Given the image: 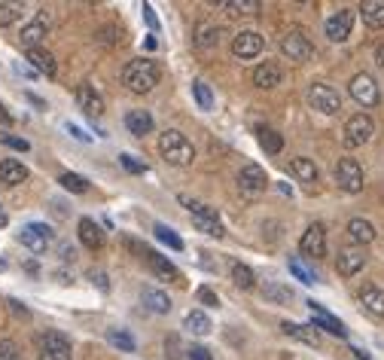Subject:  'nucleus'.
Returning <instances> with one entry per match:
<instances>
[{"label":"nucleus","mask_w":384,"mask_h":360,"mask_svg":"<svg viewBox=\"0 0 384 360\" xmlns=\"http://www.w3.org/2000/svg\"><path fill=\"white\" fill-rule=\"evenodd\" d=\"M122 83L131 92L144 95V92L159 86V67H156V61H149V59H134V61H128L125 70H122Z\"/></svg>","instance_id":"obj_1"},{"label":"nucleus","mask_w":384,"mask_h":360,"mask_svg":"<svg viewBox=\"0 0 384 360\" xmlns=\"http://www.w3.org/2000/svg\"><path fill=\"white\" fill-rule=\"evenodd\" d=\"M159 153L165 156V162H171V165H189V162L195 159V150H192L189 138L180 135V131H174V129L162 131V138H159Z\"/></svg>","instance_id":"obj_2"},{"label":"nucleus","mask_w":384,"mask_h":360,"mask_svg":"<svg viewBox=\"0 0 384 360\" xmlns=\"http://www.w3.org/2000/svg\"><path fill=\"white\" fill-rule=\"evenodd\" d=\"M183 204L189 208V217H192V226H195L198 232H204V235H211V238H220V235H226V229H223V220L217 217V211L211 208V204H204V202H189V199H183Z\"/></svg>","instance_id":"obj_3"},{"label":"nucleus","mask_w":384,"mask_h":360,"mask_svg":"<svg viewBox=\"0 0 384 360\" xmlns=\"http://www.w3.org/2000/svg\"><path fill=\"white\" fill-rule=\"evenodd\" d=\"M37 360H74L70 339L58 330H46L37 336Z\"/></svg>","instance_id":"obj_4"},{"label":"nucleus","mask_w":384,"mask_h":360,"mask_svg":"<svg viewBox=\"0 0 384 360\" xmlns=\"http://www.w3.org/2000/svg\"><path fill=\"white\" fill-rule=\"evenodd\" d=\"M52 238H55V232H52V226H46V223H28V226H21V232H19V242L31 253H46L49 244H52Z\"/></svg>","instance_id":"obj_5"},{"label":"nucleus","mask_w":384,"mask_h":360,"mask_svg":"<svg viewBox=\"0 0 384 360\" xmlns=\"http://www.w3.org/2000/svg\"><path fill=\"white\" fill-rule=\"evenodd\" d=\"M348 92H351V98L360 104V107H375V104L381 101L378 83H375V76H369V74H357V76H354L351 86H348Z\"/></svg>","instance_id":"obj_6"},{"label":"nucleus","mask_w":384,"mask_h":360,"mask_svg":"<svg viewBox=\"0 0 384 360\" xmlns=\"http://www.w3.org/2000/svg\"><path fill=\"white\" fill-rule=\"evenodd\" d=\"M308 104L320 113H326V116H332V113L341 110V95L332 86H326V83H311L308 89Z\"/></svg>","instance_id":"obj_7"},{"label":"nucleus","mask_w":384,"mask_h":360,"mask_svg":"<svg viewBox=\"0 0 384 360\" xmlns=\"http://www.w3.org/2000/svg\"><path fill=\"white\" fill-rule=\"evenodd\" d=\"M372 135H375V123H372V116H366V113H357V116H351L345 123V144L348 147L369 144Z\"/></svg>","instance_id":"obj_8"},{"label":"nucleus","mask_w":384,"mask_h":360,"mask_svg":"<svg viewBox=\"0 0 384 360\" xmlns=\"http://www.w3.org/2000/svg\"><path fill=\"white\" fill-rule=\"evenodd\" d=\"M281 52L287 55L290 61H308L311 55H314V46H311V40L305 37L302 31H287L281 37Z\"/></svg>","instance_id":"obj_9"},{"label":"nucleus","mask_w":384,"mask_h":360,"mask_svg":"<svg viewBox=\"0 0 384 360\" xmlns=\"http://www.w3.org/2000/svg\"><path fill=\"white\" fill-rule=\"evenodd\" d=\"M336 183L345 193H360L363 189V168L357 159H339L336 165Z\"/></svg>","instance_id":"obj_10"},{"label":"nucleus","mask_w":384,"mask_h":360,"mask_svg":"<svg viewBox=\"0 0 384 360\" xmlns=\"http://www.w3.org/2000/svg\"><path fill=\"white\" fill-rule=\"evenodd\" d=\"M308 308H311V327L326 330V333H332V336H339V339H345V336H348L345 324H341L336 315H330V312H326V308L320 306V302L308 299Z\"/></svg>","instance_id":"obj_11"},{"label":"nucleus","mask_w":384,"mask_h":360,"mask_svg":"<svg viewBox=\"0 0 384 360\" xmlns=\"http://www.w3.org/2000/svg\"><path fill=\"white\" fill-rule=\"evenodd\" d=\"M351 28H354V12L351 10H339V12H332V16L326 19L323 31H326V37H330L332 43H345V40L351 37Z\"/></svg>","instance_id":"obj_12"},{"label":"nucleus","mask_w":384,"mask_h":360,"mask_svg":"<svg viewBox=\"0 0 384 360\" xmlns=\"http://www.w3.org/2000/svg\"><path fill=\"white\" fill-rule=\"evenodd\" d=\"M299 248H302L305 257H314V260L326 257V229L320 223L308 226V229L302 232V242H299Z\"/></svg>","instance_id":"obj_13"},{"label":"nucleus","mask_w":384,"mask_h":360,"mask_svg":"<svg viewBox=\"0 0 384 360\" xmlns=\"http://www.w3.org/2000/svg\"><path fill=\"white\" fill-rule=\"evenodd\" d=\"M266 183H268L266 171H262V168L256 165V162H247V165L238 171V187L244 189L247 195H256V193H262V189H266Z\"/></svg>","instance_id":"obj_14"},{"label":"nucleus","mask_w":384,"mask_h":360,"mask_svg":"<svg viewBox=\"0 0 384 360\" xmlns=\"http://www.w3.org/2000/svg\"><path fill=\"white\" fill-rule=\"evenodd\" d=\"M262 46H266V40H262L256 31H241L238 37L232 40L235 59H256V55L262 52Z\"/></svg>","instance_id":"obj_15"},{"label":"nucleus","mask_w":384,"mask_h":360,"mask_svg":"<svg viewBox=\"0 0 384 360\" xmlns=\"http://www.w3.org/2000/svg\"><path fill=\"white\" fill-rule=\"evenodd\" d=\"M363 266H366V253H363V248H341V251H339V257H336V269H339V275L351 278V275H357Z\"/></svg>","instance_id":"obj_16"},{"label":"nucleus","mask_w":384,"mask_h":360,"mask_svg":"<svg viewBox=\"0 0 384 360\" xmlns=\"http://www.w3.org/2000/svg\"><path fill=\"white\" fill-rule=\"evenodd\" d=\"M46 28H49V16H46V12H37V19H34V22H28L25 28H21V34H19L21 46L40 49V40L46 37Z\"/></svg>","instance_id":"obj_17"},{"label":"nucleus","mask_w":384,"mask_h":360,"mask_svg":"<svg viewBox=\"0 0 384 360\" xmlns=\"http://www.w3.org/2000/svg\"><path fill=\"white\" fill-rule=\"evenodd\" d=\"M76 104H80V110L85 113V116H104V98L98 95L92 86H80L76 89Z\"/></svg>","instance_id":"obj_18"},{"label":"nucleus","mask_w":384,"mask_h":360,"mask_svg":"<svg viewBox=\"0 0 384 360\" xmlns=\"http://www.w3.org/2000/svg\"><path fill=\"white\" fill-rule=\"evenodd\" d=\"M153 113L149 110H128L125 113V129L131 131L134 138H144V135H149L153 131Z\"/></svg>","instance_id":"obj_19"},{"label":"nucleus","mask_w":384,"mask_h":360,"mask_svg":"<svg viewBox=\"0 0 384 360\" xmlns=\"http://www.w3.org/2000/svg\"><path fill=\"white\" fill-rule=\"evenodd\" d=\"M281 330H284L287 336L299 339V342L311 345V348H320V330H317V327H311V324H290V321H284V324H281Z\"/></svg>","instance_id":"obj_20"},{"label":"nucleus","mask_w":384,"mask_h":360,"mask_svg":"<svg viewBox=\"0 0 384 360\" xmlns=\"http://www.w3.org/2000/svg\"><path fill=\"white\" fill-rule=\"evenodd\" d=\"M281 80H284V70L272 65V61H266V65H259L253 70V86L256 89H275V86H281Z\"/></svg>","instance_id":"obj_21"},{"label":"nucleus","mask_w":384,"mask_h":360,"mask_svg":"<svg viewBox=\"0 0 384 360\" xmlns=\"http://www.w3.org/2000/svg\"><path fill=\"white\" fill-rule=\"evenodd\" d=\"M360 306L366 308L372 317H384V290L375 284H366L360 290Z\"/></svg>","instance_id":"obj_22"},{"label":"nucleus","mask_w":384,"mask_h":360,"mask_svg":"<svg viewBox=\"0 0 384 360\" xmlns=\"http://www.w3.org/2000/svg\"><path fill=\"white\" fill-rule=\"evenodd\" d=\"M80 242L85 244L89 251H101L104 248V232L92 217H83L80 220Z\"/></svg>","instance_id":"obj_23"},{"label":"nucleus","mask_w":384,"mask_h":360,"mask_svg":"<svg viewBox=\"0 0 384 360\" xmlns=\"http://www.w3.org/2000/svg\"><path fill=\"white\" fill-rule=\"evenodd\" d=\"M28 180V168L21 165L19 159H3L0 162V183L6 187H19V183Z\"/></svg>","instance_id":"obj_24"},{"label":"nucleus","mask_w":384,"mask_h":360,"mask_svg":"<svg viewBox=\"0 0 384 360\" xmlns=\"http://www.w3.org/2000/svg\"><path fill=\"white\" fill-rule=\"evenodd\" d=\"M293 174H296V180L302 183L305 189H314L317 187V180H320V174H317V165L311 159H305V156H299L293 159Z\"/></svg>","instance_id":"obj_25"},{"label":"nucleus","mask_w":384,"mask_h":360,"mask_svg":"<svg viewBox=\"0 0 384 360\" xmlns=\"http://www.w3.org/2000/svg\"><path fill=\"white\" fill-rule=\"evenodd\" d=\"M348 235H351V242L363 248V244H372L375 242V226L369 220H363V217H354L351 223H348Z\"/></svg>","instance_id":"obj_26"},{"label":"nucleus","mask_w":384,"mask_h":360,"mask_svg":"<svg viewBox=\"0 0 384 360\" xmlns=\"http://www.w3.org/2000/svg\"><path fill=\"white\" fill-rule=\"evenodd\" d=\"M147 263H149V269L159 275V278H165V281H180V278H183L180 269H177L171 260L159 257V253H153V251H147Z\"/></svg>","instance_id":"obj_27"},{"label":"nucleus","mask_w":384,"mask_h":360,"mask_svg":"<svg viewBox=\"0 0 384 360\" xmlns=\"http://www.w3.org/2000/svg\"><path fill=\"white\" fill-rule=\"evenodd\" d=\"M360 16L369 28H384V0H363Z\"/></svg>","instance_id":"obj_28"},{"label":"nucleus","mask_w":384,"mask_h":360,"mask_svg":"<svg viewBox=\"0 0 384 360\" xmlns=\"http://www.w3.org/2000/svg\"><path fill=\"white\" fill-rule=\"evenodd\" d=\"M256 138H259V147L268 156H277V153L284 150V138L277 135L275 129H268V125H259V129H256Z\"/></svg>","instance_id":"obj_29"},{"label":"nucleus","mask_w":384,"mask_h":360,"mask_svg":"<svg viewBox=\"0 0 384 360\" xmlns=\"http://www.w3.org/2000/svg\"><path fill=\"white\" fill-rule=\"evenodd\" d=\"M28 61L34 65V70H40V74H46V76H55V59L46 52V49H28Z\"/></svg>","instance_id":"obj_30"},{"label":"nucleus","mask_w":384,"mask_h":360,"mask_svg":"<svg viewBox=\"0 0 384 360\" xmlns=\"http://www.w3.org/2000/svg\"><path fill=\"white\" fill-rule=\"evenodd\" d=\"M220 10H226L229 16H256V12H259V3H256V0H223Z\"/></svg>","instance_id":"obj_31"},{"label":"nucleus","mask_w":384,"mask_h":360,"mask_svg":"<svg viewBox=\"0 0 384 360\" xmlns=\"http://www.w3.org/2000/svg\"><path fill=\"white\" fill-rule=\"evenodd\" d=\"M144 306L156 315L171 312V299H168V293H162V290H144Z\"/></svg>","instance_id":"obj_32"},{"label":"nucleus","mask_w":384,"mask_h":360,"mask_svg":"<svg viewBox=\"0 0 384 360\" xmlns=\"http://www.w3.org/2000/svg\"><path fill=\"white\" fill-rule=\"evenodd\" d=\"M183 327L192 330V333H198V336H204V333H211V330H213L211 327V317L204 315V312H198V308L183 317Z\"/></svg>","instance_id":"obj_33"},{"label":"nucleus","mask_w":384,"mask_h":360,"mask_svg":"<svg viewBox=\"0 0 384 360\" xmlns=\"http://www.w3.org/2000/svg\"><path fill=\"white\" fill-rule=\"evenodd\" d=\"M217 43H220V28L217 25H198L195 46L198 49H213Z\"/></svg>","instance_id":"obj_34"},{"label":"nucleus","mask_w":384,"mask_h":360,"mask_svg":"<svg viewBox=\"0 0 384 360\" xmlns=\"http://www.w3.org/2000/svg\"><path fill=\"white\" fill-rule=\"evenodd\" d=\"M232 281L241 287V290H250V287H256V275L250 266H244V263H235L232 266Z\"/></svg>","instance_id":"obj_35"},{"label":"nucleus","mask_w":384,"mask_h":360,"mask_svg":"<svg viewBox=\"0 0 384 360\" xmlns=\"http://www.w3.org/2000/svg\"><path fill=\"white\" fill-rule=\"evenodd\" d=\"M192 95H195V104H198L202 110H211V107H213V92H211L208 83L195 80V83H192Z\"/></svg>","instance_id":"obj_36"},{"label":"nucleus","mask_w":384,"mask_h":360,"mask_svg":"<svg viewBox=\"0 0 384 360\" xmlns=\"http://www.w3.org/2000/svg\"><path fill=\"white\" fill-rule=\"evenodd\" d=\"M58 183L67 189V193H80V195L89 193V180H85L83 174H70L67 171V174H61V178H58Z\"/></svg>","instance_id":"obj_37"},{"label":"nucleus","mask_w":384,"mask_h":360,"mask_svg":"<svg viewBox=\"0 0 384 360\" xmlns=\"http://www.w3.org/2000/svg\"><path fill=\"white\" fill-rule=\"evenodd\" d=\"M156 238H159L162 244H168L171 251H183V242H180V235H174V229H168L165 223H156Z\"/></svg>","instance_id":"obj_38"},{"label":"nucleus","mask_w":384,"mask_h":360,"mask_svg":"<svg viewBox=\"0 0 384 360\" xmlns=\"http://www.w3.org/2000/svg\"><path fill=\"white\" fill-rule=\"evenodd\" d=\"M107 342L113 348H122V351H134V336L125 333V330H107Z\"/></svg>","instance_id":"obj_39"},{"label":"nucleus","mask_w":384,"mask_h":360,"mask_svg":"<svg viewBox=\"0 0 384 360\" xmlns=\"http://www.w3.org/2000/svg\"><path fill=\"white\" fill-rule=\"evenodd\" d=\"M290 272H293L296 281H302V284H314V281H317V275L311 272L299 257H290Z\"/></svg>","instance_id":"obj_40"},{"label":"nucleus","mask_w":384,"mask_h":360,"mask_svg":"<svg viewBox=\"0 0 384 360\" xmlns=\"http://www.w3.org/2000/svg\"><path fill=\"white\" fill-rule=\"evenodd\" d=\"M19 16H21V6H19V3H10V0H0V28H6V25H12V22H19Z\"/></svg>","instance_id":"obj_41"},{"label":"nucleus","mask_w":384,"mask_h":360,"mask_svg":"<svg viewBox=\"0 0 384 360\" xmlns=\"http://www.w3.org/2000/svg\"><path fill=\"white\" fill-rule=\"evenodd\" d=\"M119 165H122L125 171H131V174H144L147 171L144 162H140L138 156H131V153H122V156H119Z\"/></svg>","instance_id":"obj_42"},{"label":"nucleus","mask_w":384,"mask_h":360,"mask_svg":"<svg viewBox=\"0 0 384 360\" xmlns=\"http://www.w3.org/2000/svg\"><path fill=\"white\" fill-rule=\"evenodd\" d=\"M266 296L275 302H290L293 299V293H290V287H281V284H266Z\"/></svg>","instance_id":"obj_43"},{"label":"nucleus","mask_w":384,"mask_h":360,"mask_svg":"<svg viewBox=\"0 0 384 360\" xmlns=\"http://www.w3.org/2000/svg\"><path fill=\"white\" fill-rule=\"evenodd\" d=\"M0 360H21L19 345L12 339H0Z\"/></svg>","instance_id":"obj_44"},{"label":"nucleus","mask_w":384,"mask_h":360,"mask_svg":"<svg viewBox=\"0 0 384 360\" xmlns=\"http://www.w3.org/2000/svg\"><path fill=\"white\" fill-rule=\"evenodd\" d=\"M198 302H202V306H211V308H217L220 306V296L211 290V287H198Z\"/></svg>","instance_id":"obj_45"},{"label":"nucleus","mask_w":384,"mask_h":360,"mask_svg":"<svg viewBox=\"0 0 384 360\" xmlns=\"http://www.w3.org/2000/svg\"><path fill=\"white\" fill-rule=\"evenodd\" d=\"M0 140H3V144H6V147H12V150H19V153H28V150H31V144H28V140H21V138H12V135H3V138H0Z\"/></svg>","instance_id":"obj_46"},{"label":"nucleus","mask_w":384,"mask_h":360,"mask_svg":"<svg viewBox=\"0 0 384 360\" xmlns=\"http://www.w3.org/2000/svg\"><path fill=\"white\" fill-rule=\"evenodd\" d=\"M186 354H189V360H213V357H211V351L204 348V345H192Z\"/></svg>","instance_id":"obj_47"},{"label":"nucleus","mask_w":384,"mask_h":360,"mask_svg":"<svg viewBox=\"0 0 384 360\" xmlns=\"http://www.w3.org/2000/svg\"><path fill=\"white\" fill-rule=\"evenodd\" d=\"M144 19H147V25L153 28V31H159V19H156V12H153V6L144 3Z\"/></svg>","instance_id":"obj_48"},{"label":"nucleus","mask_w":384,"mask_h":360,"mask_svg":"<svg viewBox=\"0 0 384 360\" xmlns=\"http://www.w3.org/2000/svg\"><path fill=\"white\" fill-rule=\"evenodd\" d=\"M67 131H70V135H74L76 140H83V144H89V140H92V138H89V135H85V131L80 129V125H74V123H67Z\"/></svg>","instance_id":"obj_49"},{"label":"nucleus","mask_w":384,"mask_h":360,"mask_svg":"<svg viewBox=\"0 0 384 360\" xmlns=\"http://www.w3.org/2000/svg\"><path fill=\"white\" fill-rule=\"evenodd\" d=\"M92 281H98V287H101L104 293L110 290V284H107V275H104V272H92Z\"/></svg>","instance_id":"obj_50"},{"label":"nucleus","mask_w":384,"mask_h":360,"mask_svg":"<svg viewBox=\"0 0 384 360\" xmlns=\"http://www.w3.org/2000/svg\"><path fill=\"white\" fill-rule=\"evenodd\" d=\"M110 34H116V28H104V31H101V37H98V40H101V43H113V37H110Z\"/></svg>","instance_id":"obj_51"},{"label":"nucleus","mask_w":384,"mask_h":360,"mask_svg":"<svg viewBox=\"0 0 384 360\" xmlns=\"http://www.w3.org/2000/svg\"><path fill=\"white\" fill-rule=\"evenodd\" d=\"M76 253H74V248H67V244H61V260H74Z\"/></svg>","instance_id":"obj_52"},{"label":"nucleus","mask_w":384,"mask_h":360,"mask_svg":"<svg viewBox=\"0 0 384 360\" xmlns=\"http://www.w3.org/2000/svg\"><path fill=\"white\" fill-rule=\"evenodd\" d=\"M10 306H12V312H16V315H28V308L21 306V302H16V299H10Z\"/></svg>","instance_id":"obj_53"},{"label":"nucleus","mask_w":384,"mask_h":360,"mask_svg":"<svg viewBox=\"0 0 384 360\" xmlns=\"http://www.w3.org/2000/svg\"><path fill=\"white\" fill-rule=\"evenodd\" d=\"M0 123H12V116H10V110L3 107V104H0Z\"/></svg>","instance_id":"obj_54"},{"label":"nucleus","mask_w":384,"mask_h":360,"mask_svg":"<svg viewBox=\"0 0 384 360\" xmlns=\"http://www.w3.org/2000/svg\"><path fill=\"white\" fill-rule=\"evenodd\" d=\"M351 354H354V357H357V360H372V357H369V354H366V351H363V348H354V351H351Z\"/></svg>","instance_id":"obj_55"},{"label":"nucleus","mask_w":384,"mask_h":360,"mask_svg":"<svg viewBox=\"0 0 384 360\" xmlns=\"http://www.w3.org/2000/svg\"><path fill=\"white\" fill-rule=\"evenodd\" d=\"M375 61H378V65L384 67V43H381L378 49H375Z\"/></svg>","instance_id":"obj_56"},{"label":"nucleus","mask_w":384,"mask_h":360,"mask_svg":"<svg viewBox=\"0 0 384 360\" xmlns=\"http://www.w3.org/2000/svg\"><path fill=\"white\" fill-rule=\"evenodd\" d=\"M6 223H10V217H6V211H3V208H0V229H3V226H6Z\"/></svg>","instance_id":"obj_57"},{"label":"nucleus","mask_w":384,"mask_h":360,"mask_svg":"<svg viewBox=\"0 0 384 360\" xmlns=\"http://www.w3.org/2000/svg\"><path fill=\"white\" fill-rule=\"evenodd\" d=\"M6 269V263H3V260H0V272H3Z\"/></svg>","instance_id":"obj_58"}]
</instances>
